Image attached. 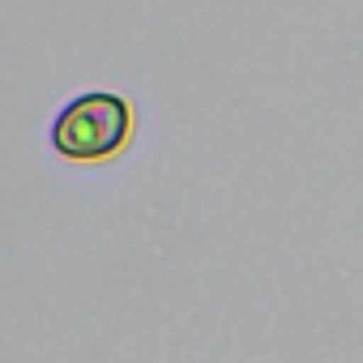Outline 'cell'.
Returning <instances> with one entry per match:
<instances>
[{"label": "cell", "mask_w": 363, "mask_h": 363, "mask_svg": "<svg viewBox=\"0 0 363 363\" xmlns=\"http://www.w3.org/2000/svg\"><path fill=\"white\" fill-rule=\"evenodd\" d=\"M133 133V111L120 94L94 90V94H77L56 120H52V150L77 162H94V158H111L116 150H124Z\"/></svg>", "instance_id": "obj_1"}]
</instances>
